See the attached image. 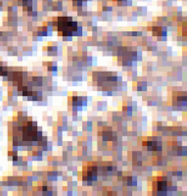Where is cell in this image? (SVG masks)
<instances>
[{"label": "cell", "instance_id": "obj_1", "mask_svg": "<svg viewBox=\"0 0 187 196\" xmlns=\"http://www.w3.org/2000/svg\"><path fill=\"white\" fill-rule=\"evenodd\" d=\"M57 27L64 36H72L73 33L77 31L78 24L70 17H59L57 20Z\"/></svg>", "mask_w": 187, "mask_h": 196}, {"label": "cell", "instance_id": "obj_2", "mask_svg": "<svg viewBox=\"0 0 187 196\" xmlns=\"http://www.w3.org/2000/svg\"><path fill=\"white\" fill-rule=\"evenodd\" d=\"M157 188L159 191H166V183L164 182V181H159L157 185Z\"/></svg>", "mask_w": 187, "mask_h": 196}, {"label": "cell", "instance_id": "obj_3", "mask_svg": "<svg viewBox=\"0 0 187 196\" xmlns=\"http://www.w3.org/2000/svg\"><path fill=\"white\" fill-rule=\"evenodd\" d=\"M8 74L7 67H1L0 66V76H6Z\"/></svg>", "mask_w": 187, "mask_h": 196}, {"label": "cell", "instance_id": "obj_4", "mask_svg": "<svg viewBox=\"0 0 187 196\" xmlns=\"http://www.w3.org/2000/svg\"><path fill=\"white\" fill-rule=\"evenodd\" d=\"M161 31H162V29H161V28H157V27L153 28L154 34H161Z\"/></svg>", "mask_w": 187, "mask_h": 196}]
</instances>
